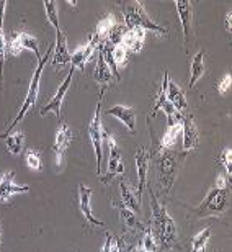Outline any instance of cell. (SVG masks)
Here are the masks:
<instances>
[{
	"instance_id": "obj_1",
	"label": "cell",
	"mask_w": 232,
	"mask_h": 252,
	"mask_svg": "<svg viewBox=\"0 0 232 252\" xmlns=\"http://www.w3.org/2000/svg\"><path fill=\"white\" fill-rule=\"evenodd\" d=\"M150 206H152V224L149 226L157 241V246L162 249H172L178 243V229L174 218L169 215L165 206L155 200L154 193H150Z\"/></svg>"
},
{
	"instance_id": "obj_4",
	"label": "cell",
	"mask_w": 232,
	"mask_h": 252,
	"mask_svg": "<svg viewBox=\"0 0 232 252\" xmlns=\"http://www.w3.org/2000/svg\"><path fill=\"white\" fill-rule=\"evenodd\" d=\"M180 169V154L170 153L169 149H160V154L155 162V172H157L159 184L165 191L172 189Z\"/></svg>"
},
{
	"instance_id": "obj_13",
	"label": "cell",
	"mask_w": 232,
	"mask_h": 252,
	"mask_svg": "<svg viewBox=\"0 0 232 252\" xmlns=\"http://www.w3.org/2000/svg\"><path fill=\"white\" fill-rule=\"evenodd\" d=\"M136 169H138V200L141 201L147 184V172H149V153L143 146L136 149Z\"/></svg>"
},
{
	"instance_id": "obj_18",
	"label": "cell",
	"mask_w": 232,
	"mask_h": 252,
	"mask_svg": "<svg viewBox=\"0 0 232 252\" xmlns=\"http://www.w3.org/2000/svg\"><path fill=\"white\" fill-rule=\"evenodd\" d=\"M167 100L180 115H185V112L188 110V102H186L185 92L170 79L167 82Z\"/></svg>"
},
{
	"instance_id": "obj_25",
	"label": "cell",
	"mask_w": 232,
	"mask_h": 252,
	"mask_svg": "<svg viewBox=\"0 0 232 252\" xmlns=\"http://www.w3.org/2000/svg\"><path fill=\"white\" fill-rule=\"evenodd\" d=\"M116 23H118V22H116L115 17H113L112 13L105 15V17L98 22L97 30H95V34H93V36L97 38L100 43H103V41H105V38H107V34L110 33V30H112Z\"/></svg>"
},
{
	"instance_id": "obj_17",
	"label": "cell",
	"mask_w": 232,
	"mask_h": 252,
	"mask_svg": "<svg viewBox=\"0 0 232 252\" xmlns=\"http://www.w3.org/2000/svg\"><path fill=\"white\" fill-rule=\"evenodd\" d=\"M70 63V53L67 48V36L62 30L56 32V41H54V58L53 65H65Z\"/></svg>"
},
{
	"instance_id": "obj_38",
	"label": "cell",
	"mask_w": 232,
	"mask_h": 252,
	"mask_svg": "<svg viewBox=\"0 0 232 252\" xmlns=\"http://www.w3.org/2000/svg\"><path fill=\"white\" fill-rule=\"evenodd\" d=\"M214 187H216V189H228V180H226L224 175H218Z\"/></svg>"
},
{
	"instance_id": "obj_27",
	"label": "cell",
	"mask_w": 232,
	"mask_h": 252,
	"mask_svg": "<svg viewBox=\"0 0 232 252\" xmlns=\"http://www.w3.org/2000/svg\"><path fill=\"white\" fill-rule=\"evenodd\" d=\"M119 187H121V203H123L124 206H128V208H131L133 211H138L141 208V203H139V200L134 196L133 190L126 185L124 180H121L119 182Z\"/></svg>"
},
{
	"instance_id": "obj_36",
	"label": "cell",
	"mask_w": 232,
	"mask_h": 252,
	"mask_svg": "<svg viewBox=\"0 0 232 252\" xmlns=\"http://www.w3.org/2000/svg\"><path fill=\"white\" fill-rule=\"evenodd\" d=\"M5 48H7V38L3 34V27H0V79H2V69H3V61H5Z\"/></svg>"
},
{
	"instance_id": "obj_24",
	"label": "cell",
	"mask_w": 232,
	"mask_h": 252,
	"mask_svg": "<svg viewBox=\"0 0 232 252\" xmlns=\"http://www.w3.org/2000/svg\"><path fill=\"white\" fill-rule=\"evenodd\" d=\"M118 210H119V216H121V221H123V224L126 226L128 229H144L143 224L139 223L138 216L134 215V211L128 208V206H124L123 203L118 205Z\"/></svg>"
},
{
	"instance_id": "obj_8",
	"label": "cell",
	"mask_w": 232,
	"mask_h": 252,
	"mask_svg": "<svg viewBox=\"0 0 232 252\" xmlns=\"http://www.w3.org/2000/svg\"><path fill=\"white\" fill-rule=\"evenodd\" d=\"M74 72H75V69L70 67L67 77H65L64 82L59 85V89L56 90V94H54V97L51 98V102H49L46 107L41 108V112H39V115H41V117H44V115H48V113H53L58 120H60V110H62V102H64L65 94H67V90L70 87V82H72Z\"/></svg>"
},
{
	"instance_id": "obj_32",
	"label": "cell",
	"mask_w": 232,
	"mask_h": 252,
	"mask_svg": "<svg viewBox=\"0 0 232 252\" xmlns=\"http://www.w3.org/2000/svg\"><path fill=\"white\" fill-rule=\"evenodd\" d=\"M141 244H143V248L145 252H157V241L154 238V233L152 229H150V226L143 229V239H141Z\"/></svg>"
},
{
	"instance_id": "obj_15",
	"label": "cell",
	"mask_w": 232,
	"mask_h": 252,
	"mask_svg": "<svg viewBox=\"0 0 232 252\" xmlns=\"http://www.w3.org/2000/svg\"><path fill=\"white\" fill-rule=\"evenodd\" d=\"M15 172H5L0 179V200L7 201L10 196L18 195V193H28L29 187L28 185H17L13 182Z\"/></svg>"
},
{
	"instance_id": "obj_34",
	"label": "cell",
	"mask_w": 232,
	"mask_h": 252,
	"mask_svg": "<svg viewBox=\"0 0 232 252\" xmlns=\"http://www.w3.org/2000/svg\"><path fill=\"white\" fill-rule=\"evenodd\" d=\"M25 160H27V165H28L29 169L41 170V158H39L38 153H34V151H28Z\"/></svg>"
},
{
	"instance_id": "obj_5",
	"label": "cell",
	"mask_w": 232,
	"mask_h": 252,
	"mask_svg": "<svg viewBox=\"0 0 232 252\" xmlns=\"http://www.w3.org/2000/svg\"><path fill=\"white\" fill-rule=\"evenodd\" d=\"M102 95L103 90L98 97L97 102V108H95V113L92 117V122L88 126V136L90 141H92V146L95 149V156H97V175L100 177L102 175V154H103V128H102Z\"/></svg>"
},
{
	"instance_id": "obj_28",
	"label": "cell",
	"mask_w": 232,
	"mask_h": 252,
	"mask_svg": "<svg viewBox=\"0 0 232 252\" xmlns=\"http://www.w3.org/2000/svg\"><path fill=\"white\" fill-rule=\"evenodd\" d=\"M129 32V28L126 27V25H119L116 23L115 27L110 30V33L107 34V38H105V41L110 43L112 46H118L123 41V38L126 36V33Z\"/></svg>"
},
{
	"instance_id": "obj_26",
	"label": "cell",
	"mask_w": 232,
	"mask_h": 252,
	"mask_svg": "<svg viewBox=\"0 0 232 252\" xmlns=\"http://www.w3.org/2000/svg\"><path fill=\"white\" fill-rule=\"evenodd\" d=\"M183 118V117H181ZM181 133V122L180 123H175V125H169L167 126V131L165 134L162 136V141H160V149H170L172 146L175 144L176 138L180 136Z\"/></svg>"
},
{
	"instance_id": "obj_35",
	"label": "cell",
	"mask_w": 232,
	"mask_h": 252,
	"mask_svg": "<svg viewBox=\"0 0 232 252\" xmlns=\"http://www.w3.org/2000/svg\"><path fill=\"white\" fill-rule=\"evenodd\" d=\"M221 164L224 165L226 175H228V177H231V175H232V169H231V164H232V153H231V149H224V151H223V154H221Z\"/></svg>"
},
{
	"instance_id": "obj_37",
	"label": "cell",
	"mask_w": 232,
	"mask_h": 252,
	"mask_svg": "<svg viewBox=\"0 0 232 252\" xmlns=\"http://www.w3.org/2000/svg\"><path fill=\"white\" fill-rule=\"evenodd\" d=\"M231 82H232V75H231V72H228V74H226L224 77L218 82V92H219L221 95H224V94L231 89Z\"/></svg>"
},
{
	"instance_id": "obj_41",
	"label": "cell",
	"mask_w": 232,
	"mask_h": 252,
	"mask_svg": "<svg viewBox=\"0 0 232 252\" xmlns=\"http://www.w3.org/2000/svg\"><path fill=\"white\" fill-rule=\"evenodd\" d=\"M226 30L231 33L232 32V12L228 10V13H226Z\"/></svg>"
},
{
	"instance_id": "obj_3",
	"label": "cell",
	"mask_w": 232,
	"mask_h": 252,
	"mask_svg": "<svg viewBox=\"0 0 232 252\" xmlns=\"http://www.w3.org/2000/svg\"><path fill=\"white\" fill-rule=\"evenodd\" d=\"M51 51H53V44H49V48H48L46 54H44V56L38 61V67H36V70H34V74H33V77H31V82H29L27 97H25L23 105L20 107V112L17 113V117L13 118L12 125L8 126V129L5 131V133H3L2 136H7V134L12 133V131H13V126H17L20 122H22V118L25 117V115H27V113L29 112V110H33V108H34V105H36V102H38V95H39V82H41V75H43L44 67H46V64H48L49 56H51ZM2 136H0V138H2Z\"/></svg>"
},
{
	"instance_id": "obj_39",
	"label": "cell",
	"mask_w": 232,
	"mask_h": 252,
	"mask_svg": "<svg viewBox=\"0 0 232 252\" xmlns=\"http://www.w3.org/2000/svg\"><path fill=\"white\" fill-rule=\"evenodd\" d=\"M5 10H7V0H0V27H3Z\"/></svg>"
},
{
	"instance_id": "obj_40",
	"label": "cell",
	"mask_w": 232,
	"mask_h": 252,
	"mask_svg": "<svg viewBox=\"0 0 232 252\" xmlns=\"http://www.w3.org/2000/svg\"><path fill=\"white\" fill-rule=\"evenodd\" d=\"M112 238H113V234L110 233V231H107V239H105V244H103L102 252H110V244H112Z\"/></svg>"
},
{
	"instance_id": "obj_16",
	"label": "cell",
	"mask_w": 232,
	"mask_h": 252,
	"mask_svg": "<svg viewBox=\"0 0 232 252\" xmlns=\"http://www.w3.org/2000/svg\"><path fill=\"white\" fill-rule=\"evenodd\" d=\"M105 115H110V117L118 118L119 122L131 131V133H134L136 131V112H134V108L126 107V105H115V107L105 110Z\"/></svg>"
},
{
	"instance_id": "obj_10",
	"label": "cell",
	"mask_w": 232,
	"mask_h": 252,
	"mask_svg": "<svg viewBox=\"0 0 232 252\" xmlns=\"http://www.w3.org/2000/svg\"><path fill=\"white\" fill-rule=\"evenodd\" d=\"M98 44L100 41L95 36H90V39L85 44H82V46H79L75 51L70 54V64H72L74 69H80L84 70L85 64H87L90 59H92L93 53L98 49Z\"/></svg>"
},
{
	"instance_id": "obj_2",
	"label": "cell",
	"mask_w": 232,
	"mask_h": 252,
	"mask_svg": "<svg viewBox=\"0 0 232 252\" xmlns=\"http://www.w3.org/2000/svg\"><path fill=\"white\" fill-rule=\"evenodd\" d=\"M121 12L124 17V25L129 30L139 28V30H150L155 34L160 36H167L169 32L164 27H160L159 23H155L152 18L149 17L145 8L143 7L141 2H133V3H121Z\"/></svg>"
},
{
	"instance_id": "obj_7",
	"label": "cell",
	"mask_w": 232,
	"mask_h": 252,
	"mask_svg": "<svg viewBox=\"0 0 232 252\" xmlns=\"http://www.w3.org/2000/svg\"><path fill=\"white\" fill-rule=\"evenodd\" d=\"M105 139H107V144H108V151H110V158H108V165H107V177H102L100 180L102 182H110L113 177L116 175H121L124 172V165L121 162V151L118 148V144H116V141L113 136H110L107 133H103Z\"/></svg>"
},
{
	"instance_id": "obj_12",
	"label": "cell",
	"mask_w": 232,
	"mask_h": 252,
	"mask_svg": "<svg viewBox=\"0 0 232 252\" xmlns=\"http://www.w3.org/2000/svg\"><path fill=\"white\" fill-rule=\"evenodd\" d=\"M175 7L180 17L181 30H183V39L185 43H188L193 32V3L190 0H175Z\"/></svg>"
},
{
	"instance_id": "obj_22",
	"label": "cell",
	"mask_w": 232,
	"mask_h": 252,
	"mask_svg": "<svg viewBox=\"0 0 232 252\" xmlns=\"http://www.w3.org/2000/svg\"><path fill=\"white\" fill-rule=\"evenodd\" d=\"M15 38H17V41L20 46H22V49H29V51H33L36 54L38 61L43 58L41 53H39V41L33 36V34H29L27 32H18V33H15Z\"/></svg>"
},
{
	"instance_id": "obj_42",
	"label": "cell",
	"mask_w": 232,
	"mask_h": 252,
	"mask_svg": "<svg viewBox=\"0 0 232 252\" xmlns=\"http://www.w3.org/2000/svg\"><path fill=\"white\" fill-rule=\"evenodd\" d=\"M0 238H2V226H0Z\"/></svg>"
},
{
	"instance_id": "obj_20",
	"label": "cell",
	"mask_w": 232,
	"mask_h": 252,
	"mask_svg": "<svg viewBox=\"0 0 232 252\" xmlns=\"http://www.w3.org/2000/svg\"><path fill=\"white\" fill-rule=\"evenodd\" d=\"M204 74V51H198L191 59L190 65V87L193 89L196 80Z\"/></svg>"
},
{
	"instance_id": "obj_6",
	"label": "cell",
	"mask_w": 232,
	"mask_h": 252,
	"mask_svg": "<svg viewBox=\"0 0 232 252\" xmlns=\"http://www.w3.org/2000/svg\"><path fill=\"white\" fill-rule=\"evenodd\" d=\"M229 206V191L228 189H213L208 193V196L203 200L196 213L198 216H213V215H221L224 213L226 208Z\"/></svg>"
},
{
	"instance_id": "obj_19",
	"label": "cell",
	"mask_w": 232,
	"mask_h": 252,
	"mask_svg": "<svg viewBox=\"0 0 232 252\" xmlns=\"http://www.w3.org/2000/svg\"><path fill=\"white\" fill-rule=\"evenodd\" d=\"M144 39H145V32L144 30H139V28H134V30H129L126 33V36L123 38L121 44L128 49L129 54L131 53H139L141 49L144 48Z\"/></svg>"
},
{
	"instance_id": "obj_9",
	"label": "cell",
	"mask_w": 232,
	"mask_h": 252,
	"mask_svg": "<svg viewBox=\"0 0 232 252\" xmlns=\"http://www.w3.org/2000/svg\"><path fill=\"white\" fill-rule=\"evenodd\" d=\"M92 195H93V189L87 187L85 184H79V210L82 211V215L85 216V220L88 223H92L93 226H100V228H105L103 221L95 218L92 211Z\"/></svg>"
},
{
	"instance_id": "obj_33",
	"label": "cell",
	"mask_w": 232,
	"mask_h": 252,
	"mask_svg": "<svg viewBox=\"0 0 232 252\" xmlns=\"http://www.w3.org/2000/svg\"><path fill=\"white\" fill-rule=\"evenodd\" d=\"M113 59H115L116 65H126L129 61V51L123 46V44H118V46L113 48Z\"/></svg>"
},
{
	"instance_id": "obj_14",
	"label": "cell",
	"mask_w": 232,
	"mask_h": 252,
	"mask_svg": "<svg viewBox=\"0 0 232 252\" xmlns=\"http://www.w3.org/2000/svg\"><path fill=\"white\" fill-rule=\"evenodd\" d=\"M70 139H72V131H70L69 125L60 123L58 133H56V138H54V146H53V153H54V158H56L58 165L62 164L65 151H67L69 144H70Z\"/></svg>"
},
{
	"instance_id": "obj_11",
	"label": "cell",
	"mask_w": 232,
	"mask_h": 252,
	"mask_svg": "<svg viewBox=\"0 0 232 252\" xmlns=\"http://www.w3.org/2000/svg\"><path fill=\"white\" fill-rule=\"evenodd\" d=\"M181 131H183V153H190L195 151L200 144V136H198V128L191 115L185 113L181 118Z\"/></svg>"
},
{
	"instance_id": "obj_30",
	"label": "cell",
	"mask_w": 232,
	"mask_h": 252,
	"mask_svg": "<svg viewBox=\"0 0 232 252\" xmlns=\"http://www.w3.org/2000/svg\"><path fill=\"white\" fill-rule=\"evenodd\" d=\"M209 239H211L209 228H204L203 231H200V233L193 238V243H191V252H204Z\"/></svg>"
},
{
	"instance_id": "obj_23",
	"label": "cell",
	"mask_w": 232,
	"mask_h": 252,
	"mask_svg": "<svg viewBox=\"0 0 232 252\" xmlns=\"http://www.w3.org/2000/svg\"><path fill=\"white\" fill-rule=\"evenodd\" d=\"M5 139V144H7V149L10 154H20L25 146V134L23 131H15V133H10L7 136H2Z\"/></svg>"
},
{
	"instance_id": "obj_21",
	"label": "cell",
	"mask_w": 232,
	"mask_h": 252,
	"mask_svg": "<svg viewBox=\"0 0 232 252\" xmlns=\"http://www.w3.org/2000/svg\"><path fill=\"white\" fill-rule=\"evenodd\" d=\"M93 77H95V80H97L98 84H102V85L112 84L113 80H115L113 74H112V70H110V67L107 65V63L103 61V58H102V54H100V53H98L97 65H95Z\"/></svg>"
},
{
	"instance_id": "obj_29",
	"label": "cell",
	"mask_w": 232,
	"mask_h": 252,
	"mask_svg": "<svg viewBox=\"0 0 232 252\" xmlns=\"http://www.w3.org/2000/svg\"><path fill=\"white\" fill-rule=\"evenodd\" d=\"M167 82H169V72L165 70V72H164V79H162V85H160V89H159L157 100H155V103H154V107H152V113H150V115L157 113L159 110H162L165 105L169 103V100H167Z\"/></svg>"
},
{
	"instance_id": "obj_31",
	"label": "cell",
	"mask_w": 232,
	"mask_h": 252,
	"mask_svg": "<svg viewBox=\"0 0 232 252\" xmlns=\"http://www.w3.org/2000/svg\"><path fill=\"white\" fill-rule=\"evenodd\" d=\"M44 5V12H46V17H48V22L53 25L54 30H60V25H59V17H58V7H56V2L53 0H44L43 2Z\"/></svg>"
}]
</instances>
